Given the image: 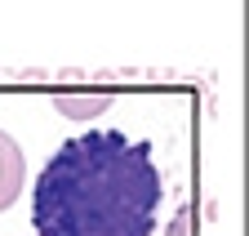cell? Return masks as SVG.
<instances>
[{
  "instance_id": "obj_1",
  "label": "cell",
  "mask_w": 249,
  "mask_h": 236,
  "mask_svg": "<svg viewBox=\"0 0 249 236\" xmlns=\"http://www.w3.org/2000/svg\"><path fill=\"white\" fill-rule=\"evenodd\" d=\"M165 200V169L151 138L129 125L67 134L31 187L36 236H151Z\"/></svg>"
},
{
  "instance_id": "obj_2",
  "label": "cell",
  "mask_w": 249,
  "mask_h": 236,
  "mask_svg": "<svg viewBox=\"0 0 249 236\" xmlns=\"http://www.w3.org/2000/svg\"><path fill=\"white\" fill-rule=\"evenodd\" d=\"M18 187H22V152H18V143L0 129V210L14 205Z\"/></svg>"
},
{
  "instance_id": "obj_3",
  "label": "cell",
  "mask_w": 249,
  "mask_h": 236,
  "mask_svg": "<svg viewBox=\"0 0 249 236\" xmlns=\"http://www.w3.org/2000/svg\"><path fill=\"white\" fill-rule=\"evenodd\" d=\"M53 107L58 116H71V121H93L111 107V94H58Z\"/></svg>"
},
{
  "instance_id": "obj_4",
  "label": "cell",
  "mask_w": 249,
  "mask_h": 236,
  "mask_svg": "<svg viewBox=\"0 0 249 236\" xmlns=\"http://www.w3.org/2000/svg\"><path fill=\"white\" fill-rule=\"evenodd\" d=\"M192 227H196V205H178L169 227H165V236H192Z\"/></svg>"
},
{
  "instance_id": "obj_5",
  "label": "cell",
  "mask_w": 249,
  "mask_h": 236,
  "mask_svg": "<svg viewBox=\"0 0 249 236\" xmlns=\"http://www.w3.org/2000/svg\"><path fill=\"white\" fill-rule=\"evenodd\" d=\"M53 76H58V85H80V80H85V72H80V67H58Z\"/></svg>"
},
{
  "instance_id": "obj_6",
  "label": "cell",
  "mask_w": 249,
  "mask_h": 236,
  "mask_svg": "<svg viewBox=\"0 0 249 236\" xmlns=\"http://www.w3.org/2000/svg\"><path fill=\"white\" fill-rule=\"evenodd\" d=\"M18 80H45L40 67H18Z\"/></svg>"
}]
</instances>
